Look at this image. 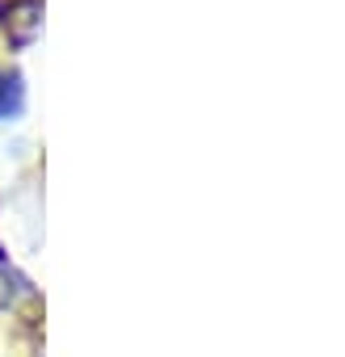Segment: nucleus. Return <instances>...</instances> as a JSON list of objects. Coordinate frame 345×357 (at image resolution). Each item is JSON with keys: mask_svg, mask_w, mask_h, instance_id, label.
Listing matches in <instances>:
<instances>
[{"mask_svg": "<svg viewBox=\"0 0 345 357\" xmlns=\"http://www.w3.org/2000/svg\"><path fill=\"white\" fill-rule=\"evenodd\" d=\"M0 26L9 30L13 47H30L43 30V0H0Z\"/></svg>", "mask_w": 345, "mask_h": 357, "instance_id": "1", "label": "nucleus"}, {"mask_svg": "<svg viewBox=\"0 0 345 357\" xmlns=\"http://www.w3.org/2000/svg\"><path fill=\"white\" fill-rule=\"evenodd\" d=\"M26 105V84H22V72L17 68H0V122L17 118Z\"/></svg>", "mask_w": 345, "mask_h": 357, "instance_id": "2", "label": "nucleus"}]
</instances>
